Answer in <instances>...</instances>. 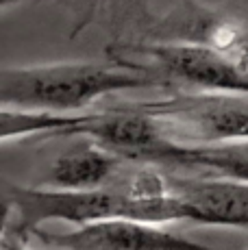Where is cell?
<instances>
[{
  "mask_svg": "<svg viewBox=\"0 0 248 250\" xmlns=\"http://www.w3.org/2000/svg\"><path fill=\"white\" fill-rule=\"evenodd\" d=\"M28 239H37L41 246L57 250H222L172 233L164 224L128 218L96 220L65 233H52L40 227L31 230Z\"/></svg>",
  "mask_w": 248,
  "mask_h": 250,
  "instance_id": "obj_6",
  "label": "cell"
},
{
  "mask_svg": "<svg viewBox=\"0 0 248 250\" xmlns=\"http://www.w3.org/2000/svg\"><path fill=\"white\" fill-rule=\"evenodd\" d=\"M155 118L168 139L213 144L248 139V94L172 89L159 100L135 103Z\"/></svg>",
  "mask_w": 248,
  "mask_h": 250,
  "instance_id": "obj_3",
  "label": "cell"
},
{
  "mask_svg": "<svg viewBox=\"0 0 248 250\" xmlns=\"http://www.w3.org/2000/svg\"><path fill=\"white\" fill-rule=\"evenodd\" d=\"M2 250H31V248H28V242H24V239H18V237H13V235L4 233L2 235Z\"/></svg>",
  "mask_w": 248,
  "mask_h": 250,
  "instance_id": "obj_11",
  "label": "cell"
},
{
  "mask_svg": "<svg viewBox=\"0 0 248 250\" xmlns=\"http://www.w3.org/2000/svg\"><path fill=\"white\" fill-rule=\"evenodd\" d=\"M133 40L207 46L248 74V22L196 0H183L165 16L152 18L140 37Z\"/></svg>",
  "mask_w": 248,
  "mask_h": 250,
  "instance_id": "obj_5",
  "label": "cell"
},
{
  "mask_svg": "<svg viewBox=\"0 0 248 250\" xmlns=\"http://www.w3.org/2000/svg\"><path fill=\"white\" fill-rule=\"evenodd\" d=\"M159 87L157 76L122 61H57L0 70V107L87 111L116 91Z\"/></svg>",
  "mask_w": 248,
  "mask_h": 250,
  "instance_id": "obj_1",
  "label": "cell"
},
{
  "mask_svg": "<svg viewBox=\"0 0 248 250\" xmlns=\"http://www.w3.org/2000/svg\"><path fill=\"white\" fill-rule=\"evenodd\" d=\"M109 59L150 72L165 91H228L248 94V74L220 52L183 42L116 40L107 46Z\"/></svg>",
  "mask_w": 248,
  "mask_h": 250,
  "instance_id": "obj_2",
  "label": "cell"
},
{
  "mask_svg": "<svg viewBox=\"0 0 248 250\" xmlns=\"http://www.w3.org/2000/svg\"><path fill=\"white\" fill-rule=\"evenodd\" d=\"M107 218H128L126 196L116 187L57 189V187H4V233L28 239L31 230L50 220L76 227Z\"/></svg>",
  "mask_w": 248,
  "mask_h": 250,
  "instance_id": "obj_4",
  "label": "cell"
},
{
  "mask_svg": "<svg viewBox=\"0 0 248 250\" xmlns=\"http://www.w3.org/2000/svg\"><path fill=\"white\" fill-rule=\"evenodd\" d=\"M170 191L185 205L187 222L248 229V183L213 176H172Z\"/></svg>",
  "mask_w": 248,
  "mask_h": 250,
  "instance_id": "obj_7",
  "label": "cell"
},
{
  "mask_svg": "<svg viewBox=\"0 0 248 250\" xmlns=\"http://www.w3.org/2000/svg\"><path fill=\"white\" fill-rule=\"evenodd\" d=\"M246 250H248V248H246Z\"/></svg>",
  "mask_w": 248,
  "mask_h": 250,
  "instance_id": "obj_12",
  "label": "cell"
},
{
  "mask_svg": "<svg viewBox=\"0 0 248 250\" xmlns=\"http://www.w3.org/2000/svg\"><path fill=\"white\" fill-rule=\"evenodd\" d=\"M81 142L63 150L52 163L46 187L57 189H100L109 187L128 159L103 148L98 142L79 135Z\"/></svg>",
  "mask_w": 248,
  "mask_h": 250,
  "instance_id": "obj_9",
  "label": "cell"
},
{
  "mask_svg": "<svg viewBox=\"0 0 248 250\" xmlns=\"http://www.w3.org/2000/svg\"><path fill=\"white\" fill-rule=\"evenodd\" d=\"M61 2L63 7L72 9L74 16V31L76 35L79 31H83L85 26L98 22L104 26L113 24V26H124L126 22H137L140 24V33L148 26V22L155 16H150L146 2L148 0H55Z\"/></svg>",
  "mask_w": 248,
  "mask_h": 250,
  "instance_id": "obj_10",
  "label": "cell"
},
{
  "mask_svg": "<svg viewBox=\"0 0 248 250\" xmlns=\"http://www.w3.org/2000/svg\"><path fill=\"white\" fill-rule=\"evenodd\" d=\"M140 161L176 167L194 176L233 179L248 183V139L213 144H181L164 137Z\"/></svg>",
  "mask_w": 248,
  "mask_h": 250,
  "instance_id": "obj_8",
  "label": "cell"
}]
</instances>
